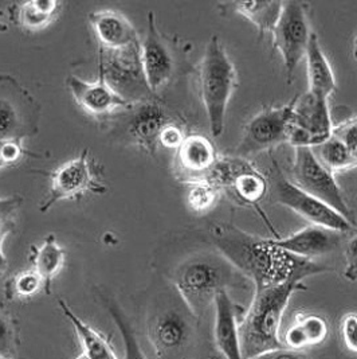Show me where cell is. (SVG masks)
Wrapping results in <instances>:
<instances>
[{
    "label": "cell",
    "instance_id": "28",
    "mask_svg": "<svg viewBox=\"0 0 357 359\" xmlns=\"http://www.w3.org/2000/svg\"><path fill=\"white\" fill-rule=\"evenodd\" d=\"M42 291H45V283L34 269L18 272L6 285V294L8 299H31Z\"/></svg>",
    "mask_w": 357,
    "mask_h": 359
},
{
    "label": "cell",
    "instance_id": "31",
    "mask_svg": "<svg viewBox=\"0 0 357 359\" xmlns=\"http://www.w3.org/2000/svg\"><path fill=\"white\" fill-rule=\"evenodd\" d=\"M20 202L19 198H0V241H4L14 230V219Z\"/></svg>",
    "mask_w": 357,
    "mask_h": 359
},
{
    "label": "cell",
    "instance_id": "36",
    "mask_svg": "<svg viewBox=\"0 0 357 359\" xmlns=\"http://www.w3.org/2000/svg\"><path fill=\"white\" fill-rule=\"evenodd\" d=\"M344 256H345V262H346V266L344 271V278L352 283L357 281V234L352 238H349V241L346 243Z\"/></svg>",
    "mask_w": 357,
    "mask_h": 359
},
{
    "label": "cell",
    "instance_id": "6",
    "mask_svg": "<svg viewBox=\"0 0 357 359\" xmlns=\"http://www.w3.org/2000/svg\"><path fill=\"white\" fill-rule=\"evenodd\" d=\"M290 180L302 191L320 199L356 226L355 214L351 210L335 175L318 162L312 148H294Z\"/></svg>",
    "mask_w": 357,
    "mask_h": 359
},
{
    "label": "cell",
    "instance_id": "10",
    "mask_svg": "<svg viewBox=\"0 0 357 359\" xmlns=\"http://www.w3.org/2000/svg\"><path fill=\"white\" fill-rule=\"evenodd\" d=\"M333 127L326 98L314 96L310 92L294 97L288 127V143L293 147H316L332 136Z\"/></svg>",
    "mask_w": 357,
    "mask_h": 359
},
{
    "label": "cell",
    "instance_id": "37",
    "mask_svg": "<svg viewBox=\"0 0 357 359\" xmlns=\"http://www.w3.org/2000/svg\"><path fill=\"white\" fill-rule=\"evenodd\" d=\"M253 359H309L308 355L304 351H298V350H293L288 347H279L274 348L266 353H262L260 355H257Z\"/></svg>",
    "mask_w": 357,
    "mask_h": 359
},
{
    "label": "cell",
    "instance_id": "30",
    "mask_svg": "<svg viewBox=\"0 0 357 359\" xmlns=\"http://www.w3.org/2000/svg\"><path fill=\"white\" fill-rule=\"evenodd\" d=\"M19 114L14 104L6 98H0V142L7 139L20 137Z\"/></svg>",
    "mask_w": 357,
    "mask_h": 359
},
{
    "label": "cell",
    "instance_id": "5",
    "mask_svg": "<svg viewBox=\"0 0 357 359\" xmlns=\"http://www.w3.org/2000/svg\"><path fill=\"white\" fill-rule=\"evenodd\" d=\"M267 183L269 190H272V198L276 203L289 208L312 225L333 229L345 234L356 229L326 203L297 187L292 180L282 174L276 161L272 162Z\"/></svg>",
    "mask_w": 357,
    "mask_h": 359
},
{
    "label": "cell",
    "instance_id": "15",
    "mask_svg": "<svg viewBox=\"0 0 357 359\" xmlns=\"http://www.w3.org/2000/svg\"><path fill=\"white\" fill-rule=\"evenodd\" d=\"M345 233L333 229L309 225L284 238H274L276 244L293 255L312 260L324 257L339 249Z\"/></svg>",
    "mask_w": 357,
    "mask_h": 359
},
{
    "label": "cell",
    "instance_id": "38",
    "mask_svg": "<svg viewBox=\"0 0 357 359\" xmlns=\"http://www.w3.org/2000/svg\"><path fill=\"white\" fill-rule=\"evenodd\" d=\"M3 244L4 241H0V278L7 272L8 269V260L3 252Z\"/></svg>",
    "mask_w": 357,
    "mask_h": 359
},
{
    "label": "cell",
    "instance_id": "26",
    "mask_svg": "<svg viewBox=\"0 0 357 359\" xmlns=\"http://www.w3.org/2000/svg\"><path fill=\"white\" fill-rule=\"evenodd\" d=\"M314 156L325 168L333 175L357 168L356 159L351 155L348 148L345 147L336 136H330L324 143L312 148Z\"/></svg>",
    "mask_w": 357,
    "mask_h": 359
},
{
    "label": "cell",
    "instance_id": "29",
    "mask_svg": "<svg viewBox=\"0 0 357 359\" xmlns=\"http://www.w3.org/2000/svg\"><path fill=\"white\" fill-rule=\"evenodd\" d=\"M108 310L122 339L124 359H148L140 346V342L137 341L134 330L130 326V320L125 318V315L115 304H111Z\"/></svg>",
    "mask_w": 357,
    "mask_h": 359
},
{
    "label": "cell",
    "instance_id": "14",
    "mask_svg": "<svg viewBox=\"0 0 357 359\" xmlns=\"http://www.w3.org/2000/svg\"><path fill=\"white\" fill-rule=\"evenodd\" d=\"M66 86L82 109L93 116H105L118 108H130L133 105L114 90L101 72H98L96 82L83 81L71 74L66 80Z\"/></svg>",
    "mask_w": 357,
    "mask_h": 359
},
{
    "label": "cell",
    "instance_id": "12",
    "mask_svg": "<svg viewBox=\"0 0 357 359\" xmlns=\"http://www.w3.org/2000/svg\"><path fill=\"white\" fill-rule=\"evenodd\" d=\"M195 319L184 302L158 311L149 326V339L156 354L160 358L180 354L191 342Z\"/></svg>",
    "mask_w": 357,
    "mask_h": 359
},
{
    "label": "cell",
    "instance_id": "11",
    "mask_svg": "<svg viewBox=\"0 0 357 359\" xmlns=\"http://www.w3.org/2000/svg\"><path fill=\"white\" fill-rule=\"evenodd\" d=\"M294 98L284 107L267 108L247 121L235 156L248 159L263 151L288 143V127L292 117Z\"/></svg>",
    "mask_w": 357,
    "mask_h": 359
},
{
    "label": "cell",
    "instance_id": "19",
    "mask_svg": "<svg viewBox=\"0 0 357 359\" xmlns=\"http://www.w3.org/2000/svg\"><path fill=\"white\" fill-rule=\"evenodd\" d=\"M218 161V154L210 139L203 135L186 136L183 144L178 148L176 165L186 183L202 180Z\"/></svg>",
    "mask_w": 357,
    "mask_h": 359
},
{
    "label": "cell",
    "instance_id": "41",
    "mask_svg": "<svg viewBox=\"0 0 357 359\" xmlns=\"http://www.w3.org/2000/svg\"><path fill=\"white\" fill-rule=\"evenodd\" d=\"M76 359H89L88 358V357H86V355H85V354H83V353H82V354H80V355H78V357H77V358Z\"/></svg>",
    "mask_w": 357,
    "mask_h": 359
},
{
    "label": "cell",
    "instance_id": "25",
    "mask_svg": "<svg viewBox=\"0 0 357 359\" xmlns=\"http://www.w3.org/2000/svg\"><path fill=\"white\" fill-rule=\"evenodd\" d=\"M31 260L34 262V271L45 283V292L50 294L52 280L58 276L65 265V249L58 244L54 234H50L45 238L42 245L34 248Z\"/></svg>",
    "mask_w": 357,
    "mask_h": 359
},
{
    "label": "cell",
    "instance_id": "32",
    "mask_svg": "<svg viewBox=\"0 0 357 359\" xmlns=\"http://www.w3.org/2000/svg\"><path fill=\"white\" fill-rule=\"evenodd\" d=\"M332 135L336 136L348 148V151L357 162V117L336 124L333 127Z\"/></svg>",
    "mask_w": 357,
    "mask_h": 359
},
{
    "label": "cell",
    "instance_id": "1",
    "mask_svg": "<svg viewBox=\"0 0 357 359\" xmlns=\"http://www.w3.org/2000/svg\"><path fill=\"white\" fill-rule=\"evenodd\" d=\"M211 240L216 250L248 278L254 291L329 272L317 262L298 257L278 246L274 238H260L234 225H215Z\"/></svg>",
    "mask_w": 357,
    "mask_h": 359
},
{
    "label": "cell",
    "instance_id": "16",
    "mask_svg": "<svg viewBox=\"0 0 357 359\" xmlns=\"http://www.w3.org/2000/svg\"><path fill=\"white\" fill-rule=\"evenodd\" d=\"M215 344L225 359H244L239 338L238 304L234 303L230 292L222 291L214 300Z\"/></svg>",
    "mask_w": 357,
    "mask_h": 359
},
{
    "label": "cell",
    "instance_id": "35",
    "mask_svg": "<svg viewBox=\"0 0 357 359\" xmlns=\"http://www.w3.org/2000/svg\"><path fill=\"white\" fill-rule=\"evenodd\" d=\"M184 139H186V135L178 124L169 123L162 128L159 137V144H162V147L178 149L183 144Z\"/></svg>",
    "mask_w": 357,
    "mask_h": 359
},
{
    "label": "cell",
    "instance_id": "3",
    "mask_svg": "<svg viewBox=\"0 0 357 359\" xmlns=\"http://www.w3.org/2000/svg\"><path fill=\"white\" fill-rule=\"evenodd\" d=\"M300 283L255 290L250 307L239 322V338L244 359L255 358L262 353L282 347L279 330L284 313L293 294L305 291Z\"/></svg>",
    "mask_w": 357,
    "mask_h": 359
},
{
    "label": "cell",
    "instance_id": "8",
    "mask_svg": "<svg viewBox=\"0 0 357 359\" xmlns=\"http://www.w3.org/2000/svg\"><path fill=\"white\" fill-rule=\"evenodd\" d=\"M308 8V4L302 1H284L282 11L272 32L273 46L282 57L288 82H292L297 66L305 58L312 36Z\"/></svg>",
    "mask_w": 357,
    "mask_h": 359
},
{
    "label": "cell",
    "instance_id": "39",
    "mask_svg": "<svg viewBox=\"0 0 357 359\" xmlns=\"http://www.w3.org/2000/svg\"><path fill=\"white\" fill-rule=\"evenodd\" d=\"M8 30V26L6 25V22L3 20V11H0V33H4Z\"/></svg>",
    "mask_w": 357,
    "mask_h": 359
},
{
    "label": "cell",
    "instance_id": "4",
    "mask_svg": "<svg viewBox=\"0 0 357 359\" xmlns=\"http://www.w3.org/2000/svg\"><path fill=\"white\" fill-rule=\"evenodd\" d=\"M238 86L235 66L218 36H212L199 70L200 96L207 114L212 136H220L225 130L228 102Z\"/></svg>",
    "mask_w": 357,
    "mask_h": 359
},
{
    "label": "cell",
    "instance_id": "27",
    "mask_svg": "<svg viewBox=\"0 0 357 359\" xmlns=\"http://www.w3.org/2000/svg\"><path fill=\"white\" fill-rule=\"evenodd\" d=\"M186 184H187L186 201L188 208L194 212L200 214V212L211 210L220 196V191L207 180H192Z\"/></svg>",
    "mask_w": 357,
    "mask_h": 359
},
{
    "label": "cell",
    "instance_id": "42",
    "mask_svg": "<svg viewBox=\"0 0 357 359\" xmlns=\"http://www.w3.org/2000/svg\"><path fill=\"white\" fill-rule=\"evenodd\" d=\"M0 359H13L11 357H3V355H0Z\"/></svg>",
    "mask_w": 357,
    "mask_h": 359
},
{
    "label": "cell",
    "instance_id": "40",
    "mask_svg": "<svg viewBox=\"0 0 357 359\" xmlns=\"http://www.w3.org/2000/svg\"><path fill=\"white\" fill-rule=\"evenodd\" d=\"M354 57H355V60L357 61V35L356 38H355V42H354Z\"/></svg>",
    "mask_w": 357,
    "mask_h": 359
},
{
    "label": "cell",
    "instance_id": "23",
    "mask_svg": "<svg viewBox=\"0 0 357 359\" xmlns=\"http://www.w3.org/2000/svg\"><path fill=\"white\" fill-rule=\"evenodd\" d=\"M59 309L62 311L64 316L70 322L74 328L82 346V353L89 359H118L114 353L113 347L109 339L102 335L99 331L86 322L69 307L64 299H58Z\"/></svg>",
    "mask_w": 357,
    "mask_h": 359
},
{
    "label": "cell",
    "instance_id": "9",
    "mask_svg": "<svg viewBox=\"0 0 357 359\" xmlns=\"http://www.w3.org/2000/svg\"><path fill=\"white\" fill-rule=\"evenodd\" d=\"M105 191L106 187L101 182L96 161L86 148L78 158L66 162L54 171L50 182L49 194L43 205H41V212H48L61 201L81 198L88 193L101 194Z\"/></svg>",
    "mask_w": 357,
    "mask_h": 359
},
{
    "label": "cell",
    "instance_id": "22",
    "mask_svg": "<svg viewBox=\"0 0 357 359\" xmlns=\"http://www.w3.org/2000/svg\"><path fill=\"white\" fill-rule=\"evenodd\" d=\"M329 334V325L321 315L312 312H300L294 323L285 332L284 342L288 348L302 351L307 347L325 342Z\"/></svg>",
    "mask_w": 357,
    "mask_h": 359
},
{
    "label": "cell",
    "instance_id": "33",
    "mask_svg": "<svg viewBox=\"0 0 357 359\" xmlns=\"http://www.w3.org/2000/svg\"><path fill=\"white\" fill-rule=\"evenodd\" d=\"M341 339L344 346L357 354V313L348 312L342 316L340 325Z\"/></svg>",
    "mask_w": 357,
    "mask_h": 359
},
{
    "label": "cell",
    "instance_id": "24",
    "mask_svg": "<svg viewBox=\"0 0 357 359\" xmlns=\"http://www.w3.org/2000/svg\"><path fill=\"white\" fill-rule=\"evenodd\" d=\"M62 10L58 0H29L15 7L14 20L29 32H39L50 26Z\"/></svg>",
    "mask_w": 357,
    "mask_h": 359
},
{
    "label": "cell",
    "instance_id": "20",
    "mask_svg": "<svg viewBox=\"0 0 357 359\" xmlns=\"http://www.w3.org/2000/svg\"><path fill=\"white\" fill-rule=\"evenodd\" d=\"M305 61L308 67V92L328 100L337 90V83L332 66L321 49L318 36L314 33H312L309 41Z\"/></svg>",
    "mask_w": 357,
    "mask_h": 359
},
{
    "label": "cell",
    "instance_id": "17",
    "mask_svg": "<svg viewBox=\"0 0 357 359\" xmlns=\"http://www.w3.org/2000/svg\"><path fill=\"white\" fill-rule=\"evenodd\" d=\"M89 23L97 36L99 48L102 49L117 51L141 45L133 25L120 13L112 10L90 13Z\"/></svg>",
    "mask_w": 357,
    "mask_h": 359
},
{
    "label": "cell",
    "instance_id": "34",
    "mask_svg": "<svg viewBox=\"0 0 357 359\" xmlns=\"http://www.w3.org/2000/svg\"><path fill=\"white\" fill-rule=\"evenodd\" d=\"M15 347V332L10 319L0 311V355L10 357Z\"/></svg>",
    "mask_w": 357,
    "mask_h": 359
},
{
    "label": "cell",
    "instance_id": "7",
    "mask_svg": "<svg viewBox=\"0 0 357 359\" xmlns=\"http://www.w3.org/2000/svg\"><path fill=\"white\" fill-rule=\"evenodd\" d=\"M98 72L120 96L132 104L150 100L152 92L146 85L141 66V45L117 51L99 48Z\"/></svg>",
    "mask_w": 357,
    "mask_h": 359
},
{
    "label": "cell",
    "instance_id": "18",
    "mask_svg": "<svg viewBox=\"0 0 357 359\" xmlns=\"http://www.w3.org/2000/svg\"><path fill=\"white\" fill-rule=\"evenodd\" d=\"M169 123V117L162 105L150 98L139 102L137 111L130 118L128 133L137 146L153 155L159 146L162 128Z\"/></svg>",
    "mask_w": 357,
    "mask_h": 359
},
{
    "label": "cell",
    "instance_id": "21",
    "mask_svg": "<svg viewBox=\"0 0 357 359\" xmlns=\"http://www.w3.org/2000/svg\"><path fill=\"white\" fill-rule=\"evenodd\" d=\"M284 1L279 0H247V1H225L219 4L222 15L239 14L250 20L260 32V36L265 33H272L279 14L282 11Z\"/></svg>",
    "mask_w": 357,
    "mask_h": 359
},
{
    "label": "cell",
    "instance_id": "2",
    "mask_svg": "<svg viewBox=\"0 0 357 359\" xmlns=\"http://www.w3.org/2000/svg\"><path fill=\"white\" fill-rule=\"evenodd\" d=\"M174 285L190 311L200 318L222 291H254V285L219 252H200L181 262Z\"/></svg>",
    "mask_w": 357,
    "mask_h": 359
},
{
    "label": "cell",
    "instance_id": "13",
    "mask_svg": "<svg viewBox=\"0 0 357 359\" xmlns=\"http://www.w3.org/2000/svg\"><path fill=\"white\" fill-rule=\"evenodd\" d=\"M141 66L146 85L152 93L159 92L168 83L175 72L174 55L158 29L152 11L148 14V32L141 43Z\"/></svg>",
    "mask_w": 357,
    "mask_h": 359
}]
</instances>
